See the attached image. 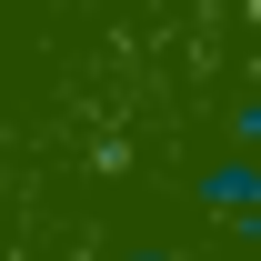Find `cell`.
<instances>
[{
    "mask_svg": "<svg viewBox=\"0 0 261 261\" xmlns=\"http://www.w3.org/2000/svg\"><path fill=\"white\" fill-rule=\"evenodd\" d=\"M111 261H171V251H161V241H130V251H111Z\"/></svg>",
    "mask_w": 261,
    "mask_h": 261,
    "instance_id": "3957f363",
    "label": "cell"
},
{
    "mask_svg": "<svg viewBox=\"0 0 261 261\" xmlns=\"http://www.w3.org/2000/svg\"><path fill=\"white\" fill-rule=\"evenodd\" d=\"M191 201L221 231H261V151H221V161L191 171Z\"/></svg>",
    "mask_w": 261,
    "mask_h": 261,
    "instance_id": "6da1fadb",
    "label": "cell"
},
{
    "mask_svg": "<svg viewBox=\"0 0 261 261\" xmlns=\"http://www.w3.org/2000/svg\"><path fill=\"white\" fill-rule=\"evenodd\" d=\"M221 130H231V151H261V91H251V100H231V121H221Z\"/></svg>",
    "mask_w": 261,
    "mask_h": 261,
    "instance_id": "7a4b0ae2",
    "label": "cell"
}]
</instances>
